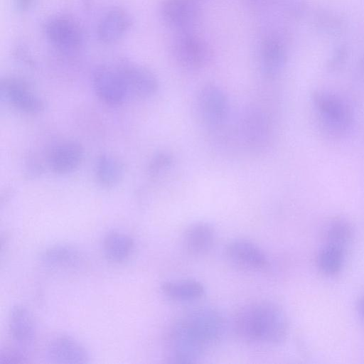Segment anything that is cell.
Instances as JSON below:
<instances>
[{
  "label": "cell",
  "mask_w": 364,
  "mask_h": 364,
  "mask_svg": "<svg viewBox=\"0 0 364 364\" xmlns=\"http://www.w3.org/2000/svg\"><path fill=\"white\" fill-rule=\"evenodd\" d=\"M226 322L216 309L198 306L184 313L168 335L172 363H196L223 337Z\"/></svg>",
  "instance_id": "6da1fadb"
},
{
  "label": "cell",
  "mask_w": 364,
  "mask_h": 364,
  "mask_svg": "<svg viewBox=\"0 0 364 364\" xmlns=\"http://www.w3.org/2000/svg\"><path fill=\"white\" fill-rule=\"evenodd\" d=\"M234 329L242 341L256 346H275L288 333L285 313L277 304L258 301L243 305L235 314Z\"/></svg>",
  "instance_id": "7a4b0ae2"
},
{
  "label": "cell",
  "mask_w": 364,
  "mask_h": 364,
  "mask_svg": "<svg viewBox=\"0 0 364 364\" xmlns=\"http://www.w3.org/2000/svg\"><path fill=\"white\" fill-rule=\"evenodd\" d=\"M311 105L321 129L333 138H342L352 129L354 114L350 105L339 94L318 90L311 95Z\"/></svg>",
  "instance_id": "3957f363"
},
{
  "label": "cell",
  "mask_w": 364,
  "mask_h": 364,
  "mask_svg": "<svg viewBox=\"0 0 364 364\" xmlns=\"http://www.w3.org/2000/svg\"><path fill=\"white\" fill-rule=\"evenodd\" d=\"M171 51L178 65L188 70L204 68L212 58V50L206 41L193 31L177 33Z\"/></svg>",
  "instance_id": "277c9868"
},
{
  "label": "cell",
  "mask_w": 364,
  "mask_h": 364,
  "mask_svg": "<svg viewBox=\"0 0 364 364\" xmlns=\"http://www.w3.org/2000/svg\"><path fill=\"white\" fill-rule=\"evenodd\" d=\"M48 41L64 53H74L82 47L83 31L79 23L65 14H57L49 18L44 26Z\"/></svg>",
  "instance_id": "5b68a950"
},
{
  "label": "cell",
  "mask_w": 364,
  "mask_h": 364,
  "mask_svg": "<svg viewBox=\"0 0 364 364\" xmlns=\"http://www.w3.org/2000/svg\"><path fill=\"white\" fill-rule=\"evenodd\" d=\"M197 107L202 120L210 127H220L229 117L230 102L218 85H204L197 95Z\"/></svg>",
  "instance_id": "8992f818"
},
{
  "label": "cell",
  "mask_w": 364,
  "mask_h": 364,
  "mask_svg": "<svg viewBox=\"0 0 364 364\" xmlns=\"http://www.w3.org/2000/svg\"><path fill=\"white\" fill-rule=\"evenodd\" d=\"M92 86L97 96L107 105H121L128 96L125 82L117 66H98L92 73Z\"/></svg>",
  "instance_id": "52a82bcc"
},
{
  "label": "cell",
  "mask_w": 364,
  "mask_h": 364,
  "mask_svg": "<svg viewBox=\"0 0 364 364\" xmlns=\"http://www.w3.org/2000/svg\"><path fill=\"white\" fill-rule=\"evenodd\" d=\"M193 0H164L160 14L164 23L177 33L193 31L200 21L201 12Z\"/></svg>",
  "instance_id": "ba28073f"
},
{
  "label": "cell",
  "mask_w": 364,
  "mask_h": 364,
  "mask_svg": "<svg viewBox=\"0 0 364 364\" xmlns=\"http://www.w3.org/2000/svg\"><path fill=\"white\" fill-rule=\"evenodd\" d=\"M240 131L243 141L250 147L263 148L268 144L272 133L269 117L259 108L247 107L240 117Z\"/></svg>",
  "instance_id": "9c48e42d"
},
{
  "label": "cell",
  "mask_w": 364,
  "mask_h": 364,
  "mask_svg": "<svg viewBox=\"0 0 364 364\" xmlns=\"http://www.w3.org/2000/svg\"><path fill=\"white\" fill-rule=\"evenodd\" d=\"M1 91L10 104L22 112L37 114L45 109L44 101L32 91L23 79L15 77L3 79Z\"/></svg>",
  "instance_id": "30bf717a"
},
{
  "label": "cell",
  "mask_w": 364,
  "mask_h": 364,
  "mask_svg": "<svg viewBox=\"0 0 364 364\" xmlns=\"http://www.w3.org/2000/svg\"><path fill=\"white\" fill-rule=\"evenodd\" d=\"M125 82L128 95L148 98L158 90L159 82L154 74L144 66L127 62L117 65Z\"/></svg>",
  "instance_id": "8fae6325"
},
{
  "label": "cell",
  "mask_w": 364,
  "mask_h": 364,
  "mask_svg": "<svg viewBox=\"0 0 364 364\" xmlns=\"http://www.w3.org/2000/svg\"><path fill=\"white\" fill-rule=\"evenodd\" d=\"M225 255L233 264L247 270H262L269 264L267 256L263 250L252 241L245 239L230 241L225 247Z\"/></svg>",
  "instance_id": "7c38bea8"
},
{
  "label": "cell",
  "mask_w": 364,
  "mask_h": 364,
  "mask_svg": "<svg viewBox=\"0 0 364 364\" xmlns=\"http://www.w3.org/2000/svg\"><path fill=\"white\" fill-rule=\"evenodd\" d=\"M9 331L12 341L22 353L30 350L36 337V327L30 311L22 305H15L9 316Z\"/></svg>",
  "instance_id": "4fadbf2b"
},
{
  "label": "cell",
  "mask_w": 364,
  "mask_h": 364,
  "mask_svg": "<svg viewBox=\"0 0 364 364\" xmlns=\"http://www.w3.org/2000/svg\"><path fill=\"white\" fill-rule=\"evenodd\" d=\"M46 355L53 363L78 364L89 361L86 349L77 341L66 336L53 339L48 345Z\"/></svg>",
  "instance_id": "5bb4252c"
},
{
  "label": "cell",
  "mask_w": 364,
  "mask_h": 364,
  "mask_svg": "<svg viewBox=\"0 0 364 364\" xmlns=\"http://www.w3.org/2000/svg\"><path fill=\"white\" fill-rule=\"evenodd\" d=\"M84 156L82 145L75 141L61 142L54 146L48 156L50 168L56 173L66 174L75 171Z\"/></svg>",
  "instance_id": "9a60e30c"
},
{
  "label": "cell",
  "mask_w": 364,
  "mask_h": 364,
  "mask_svg": "<svg viewBox=\"0 0 364 364\" xmlns=\"http://www.w3.org/2000/svg\"><path fill=\"white\" fill-rule=\"evenodd\" d=\"M131 25L129 15L121 8H113L100 18L97 27L98 39L105 44H112L120 40Z\"/></svg>",
  "instance_id": "2e32d148"
},
{
  "label": "cell",
  "mask_w": 364,
  "mask_h": 364,
  "mask_svg": "<svg viewBox=\"0 0 364 364\" xmlns=\"http://www.w3.org/2000/svg\"><path fill=\"white\" fill-rule=\"evenodd\" d=\"M41 262L52 270L70 271L79 268L84 258L79 250L72 245H55L43 251Z\"/></svg>",
  "instance_id": "e0dca14e"
},
{
  "label": "cell",
  "mask_w": 364,
  "mask_h": 364,
  "mask_svg": "<svg viewBox=\"0 0 364 364\" xmlns=\"http://www.w3.org/2000/svg\"><path fill=\"white\" fill-rule=\"evenodd\" d=\"M215 239L213 227L205 222H198L189 225L183 235V245L191 255L201 256L212 249Z\"/></svg>",
  "instance_id": "ac0fdd59"
},
{
  "label": "cell",
  "mask_w": 364,
  "mask_h": 364,
  "mask_svg": "<svg viewBox=\"0 0 364 364\" xmlns=\"http://www.w3.org/2000/svg\"><path fill=\"white\" fill-rule=\"evenodd\" d=\"M286 52L279 41L274 38L264 40L260 46L259 63L261 71L268 77L279 74L286 63Z\"/></svg>",
  "instance_id": "d6986e66"
},
{
  "label": "cell",
  "mask_w": 364,
  "mask_h": 364,
  "mask_svg": "<svg viewBox=\"0 0 364 364\" xmlns=\"http://www.w3.org/2000/svg\"><path fill=\"white\" fill-rule=\"evenodd\" d=\"M161 290L168 298L179 301H189L201 298L205 287L199 281L192 279L166 281L161 284Z\"/></svg>",
  "instance_id": "ffe728a7"
},
{
  "label": "cell",
  "mask_w": 364,
  "mask_h": 364,
  "mask_svg": "<svg viewBox=\"0 0 364 364\" xmlns=\"http://www.w3.org/2000/svg\"><path fill=\"white\" fill-rule=\"evenodd\" d=\"M134 246V242L131 237L124 233L114 231L105 237L102 249L107 261L120 263L130 256Z\"/></svg>",
  "instance_id": "44dd1931"
},
{
  "label": "cell",
  "mask_w": 364,
  "mask_h": 364,
  "mask_svg": "<svg viewBox=\"0 0 364 364\" xmlns=\"http://www.w3.org/2000/svg\"><path fill=\"white\" fill-rule=\"evenodd\" d=\"M95 176L97 182L109 188L118 184L123 176V167L119 161L109 154L100 155L96 161Z\"/></svg>",
  "instance_id": "7402d4cb"
},
{
  "label": "cell",
  "mask_w": 364,
  "mask_h": 364,
  "mask_svg": "<svg viewBox=\"0 0 364 364\" xmlns=\"http://www.w3.org/2000/svg\"><path fill=\"white\" fill-rule=\"evenodd\" d=\"M344 262V247L327 242L319 251L317 264L320 270L328 275L338 273Z\"/></svg>",
  "instance_id": "603a6c76"
},
{
  "label": "cell",
  "mask_w": 364,
  "mask_h": 364,
  "mask_svg": "<svg viewBox=\"0 0 364 364\" xmlns=\"http://www.w3.org/2000/svg\"><path fill=\"white\" fill-rule=\"evenodd\" d=\"M352 237V229L348 223L336 219L329 223L326 228L327 242L345 246Z\"/></svg>",
  "instance_id": "cb8c5ba5"
},
{
  "label": "cell",
  "mask_w": 364,
  "mask_h": 364,
  "mask_svg": "<svg viewBox=\"0 0 364 364\" xmlns=\"http://www.w3.org/2000/svg\"><path fill=\"white\" fill-rule=\"evenodd\" d=\"M173 163L171 154L166 151H160L155 154L149 162L147 173L152 177L159 176L170 168Z\"/></svg>",
  "instance_id": "d4e9b609"
},
{
  "label": "cell",
  "mask_w": 364,
  "mask_h": 364,
  "mask_svg": "<svg viewBox=\"0 0 364 364\" xmlns=\"http://www.w3.org/2000/svg\"><path fill=\"white\" fill-rule=\"evenodd\" d=\"M25 353L15 350H5L0 353V363L4 364H17L26 362Z\"/></svg>",
  "instance_id": "484cf974"
},
{
  "label": "cell",
  "mask_w": 364,
  "mask_h": 364,
  "mask_svg": "<svg viewBox=\"0 0 364 364\" xmlns=\"http://www.w3.org/2000/svg\"><path fill=\"white\" fill-rule=\"evenodd\" d=\"M34 0H13L15 9L19 12H25L30 9Z\"/></svg>",
  "instance_id": "4316f807"
},
{
  "label": "cell",
  "mask_w": 364,
  "mask_h": 364,
  "mask_svg": "<svg viewBox=\"0 0 364 364\" xmlns=\"http://www.w3.org/2000/svg\"><path fill=\"white\" fill-rule=\"evenodd\" d=\"M360 311L362 315L364 316V297L362 299V300L360 302Z\"/></svg>",
  "instance_id": "83f0119b"
},
{
  "label": "cell",
  "mask_w": 364,
  "mask_h": 364,
  "mask_svg": "<svg viewBox=\"0 0 364 364\" xmlns=\"http://www.w3.org/2000/svg\"><path fill=\"white\" fill-rule=\"evenodd\" d=\"M193 1H200V0H193Z\"/></svg>",
  "instance_id": "f1b7e54d"
}]
</instances>
